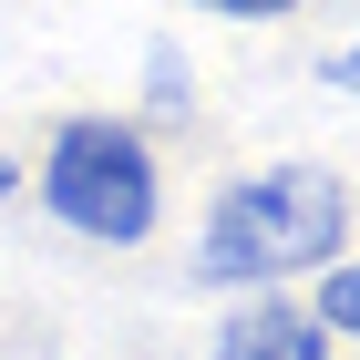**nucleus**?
I'll return each instance as SVG.
<instances>
[{
  "mask_svg": "<svg viewBox=\"0 0 360 360\" xmlns=\"http://www.w3.org/2000/svg\"><path fill=\"white\" fill-rule=\"evenodd\" d=\"M11 195H21V165H11V155H0V206H11Z\"/></svg>",
  "mask_w": 360,
  "mask_h": 360,
  "instance_id": "obj_8",
  "label": "nucleus"
},
{
  "mask_svg": "<svg viewBox=\"0 0 360 360\" xmlns=\"http://www.w3.org/2000/svg\"><path fill=\"white\" fill-rule=\"evenodd\" d=\"M31 186H41V217H52L62 237H83V248H144L155 217H165V165H155L144 124H124V113H72V124H52Z\"/></svg>",
  "mask_w": 360,
  "mask_h": 360,
  "instance_id": "obj_2",
  "label": "nucleus"
},
{
  "mask_svg": "<svg viewBox=\"0 0 360 360\" xmlns=\"http://www.w3.org/2000/svg\"><path fill=\"white\" fill-rule=\"evenodd\" d=\"M195 11H217V21H288L299 0H195Z\"/></svg>",
  "mask_w": 360,
  "mask_h": 360,
  "instance_id": "obj_6",
  "label": "nucleus"
},
{
  "mask_svg": "<svg viewBox=\"0 0 360 360\" xmlns=\"http://www.w3.org/2000/svg\"><path fill=\"white\" fill-rule=\"evenodd\" d=\"M217 360H330V330L309 309H288V299H248L217 330Z\"/></svg>",
  "mask_w": 360,
  "mask_h": 360,
  "instance_id": "obj_3",
  "label": "nucleus"
},
{
  "mask_svg": "<svg viewBox=\"0 0 360 360\" xmlns=\"http://www.w3.org/2000/svg\"><path fill=\"white\" fill-rule=\"evenodd\" d=\"M319 83H330V93H360V41H350V52H319Z\"/></svg>",
  "mask_w": 360,
  "mask_h": 360,
  "instance_id": "obj_7",
  "label": "nucleus"
},
{
  "mask_svg": "<svg viewBox=\"0 0 360 360\" xmlns=\"http://www.w3.org/2000/svg\"><path fill=\"white\" fill-rule=\"evenodd\" d=\"M350 248V186L330 165H257L206 206V237H195V278L206 288H248L278 299L288 278H319Z\"/></svg>",
  "mask_w": 360,
  "mask_h": 360,
  "instance_id": "obj_1",
  "label": "nucleus"
},
{
  "mask_svg": "<svg viewBox=\"0 0 360 360\" xmlns=\"http://www.w3.org/2000/svg\"><path fill=\"white\" fill-rule=\"evenodd\" d=\"M144 103L155 113H195V62L175 41H144Z\"/></svg>",
  "mask_w": 360,
  "mask_h": 360,
  "instance_id": "obj_5",
  "label": "nucleus"
},
{
  "mask_svg": "<svg viewBox=\"0 0 360 360\" xmlns=\"http://www.w3.org/2000/svg\"><path fill=\"white\" fill-rule=\"evenodd\" d=\"M309 319L330 340H360V257H330V268L309 278Z\"/></svg>",
  "mask_w": 360,
  "mask_h": 360,
  "instance_id": "obj_4",
  "label": "nucleus"
}]
</instances>
